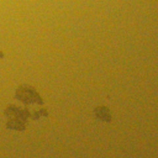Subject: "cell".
Masks as SVG:
<instances>
[{
  "label": "cell",
  "mask_w": 158,
  "mask_h": 158,
  "mask_svg": "<svg viewBox=\"0 0 158 158\" xmlns=\"http://www.w3.org/2000/svg\"><path fill=\"white\" fill-rule=\"evenodd\" d=\"M7 125H9V127L15 128V130H23V127H25V125L21 123L20 121H11V122H9Z\"/></svg>",
  "instance_id": "6da1fadb"
}]
</instances>
